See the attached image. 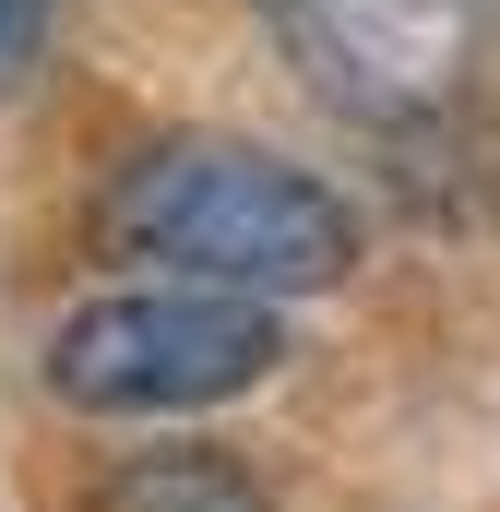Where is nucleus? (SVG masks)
Returning <instances> with one entry per match:
<instances>
[{"label":"nucleus","mask_w":500,"mask_h":512,"mask_svg":"<svg viewBox=\"0 0 500 512\" xmlns=\"http://www.w3.org/2000/svg\"><path fill=\"white\" fill-rule=\"evenodd\" d=\"M286 370V322L215 286H96L48 322L36 382L72 417H203Z\"/></svg>","instance_id":"nucleus-2"},{"label":"nucleus","mask_w":500,"mask_h":512,"mask_svg":"<svg viewBox=\"0 0 500 512\" xmlns=\"http://www.w3.org/2000/svg\"><path fill=\"white\" fill-rule=\"evenodd\" d=\"M84 512H274V489L227 441H143L84 477Z\"/></svg>","instance_id":"nucleus-5"},{"label":"nucleus","mask_w":500,"mask_h":512,"mask_svg":"<svg viewBox=\"0 0 500 512\" xmlns=\"http://www.w3.org/2000/svg\"><path fill=\"white\" fill-rule=\"evenodd\" d=\"M250 12L298 60V84L370 143L465 108L489 60V0H250Z\"/></svg>","instance_id":"nucleus-3"},{"label":"nucleus","mask_w":500,"mask_h":512,"mask_svg":"<svg viewBox=\"0 0 500 512\" xmlns=\"http://www.w3.org/2000/svg\"><path fill=\"white\" fill-rule=\"evenodd\" d=\"M381 191H393L405 215H429V227L500 215V120L465 96V108H441V120L381 131Z\"/></svg>","instance_id":"nucleus-4"},{"label":"nucleus","mask_w":500,"mask_h":512,"mask_svg":"<svg viewBox=\"0 0 500 512\" xmlns=\"http://www.w3.org/2000/svg\"><path fill=\"white\" fill-rule=\"evenodd\" d=\"M48 36H60V0H0V96H12V84H36Z\"/></svg>","instance_id":"nucleus-6"},{"label":"nucleus","mask_w":500,"mask_h":512,"mask_svg":"<svg viewBox=\"0 0 500 512\" xmlns=\"http://www.w3.org/2000/svg\"><path fill=\"white\" fill-rule=\"evenodd\" d=\"M96 251L143 262V286H215L274 310L358 274V203L250 131H155L96 191Z\"/></svg>","instance_id":"nucleus-1"}]
</instances>
